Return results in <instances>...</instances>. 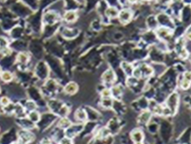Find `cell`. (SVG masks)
Returning <instances> with one entry per match:
<instances>
[{
    "label": "cell",
    "mask_w": 191,
    "mask_h": 144,
    "mask_svg": "<svg viewBox=\"0 0 191 144\" xmlns=\"http://www.w3.org/2000/svg\"><path fill=\"white\" fill-rule=\"evenodd\" d=\"M2 77L3 80L6 81H9L11 80L12 78V76L11 74L8 72H5L3 73L2 75Z\"/></svg>",
    "instance_id": "cell-1"
},
{
    "label": "cell",
    "mask_w": 191,
    "mask_h": 144,
    "mask_svg": "<svg viewBox=\"0 0 191 144\" xmlns=\"http://www.w3.org/2000/svg\"><path fill=\"white\" fill-rule=\"evenodd\" d=\"M62 143L65 144H71V142L69 139H65L62 140Z\"/></svg>",
    "instance_id": "cell-2"
}]
</instances>
